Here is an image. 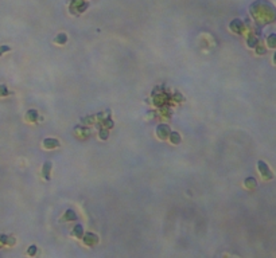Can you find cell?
Wrapping results in <instances>:
<instances>
[{
	"mask_svg": "<svg viewBox=\"0 0 276 258\" xmlns=\"http://www.w3.org/2000/svg\"><path fill=\"white\" fill-rule=\"evenodd\" d=\"M259 169H260V174H261L263 178H265V179H272V176L273 175L271 174V171H269V168H268V165L264 163V161H259Z\"/></svg>",
	"mask_w": 276,
	"mask_h": 258,
	"instance_id": "1",
	"label": "cell"
},
{
	"mask_svg": "<svg viewBox=\"0 0 276 258\" xmlns=\"http://www.w3.org/2000/svg\"><path fill=\"white\" fill-rule=\"evenodd\" d=\"M43 147L45 148H55V147H59V141L55 139H46L43 141Z\"/></svg>",
	"mask_w": 276,
	"mask_h": 258,
	"instance_id": "2",
	"label": "cell"
},
{
	"mask_svg": "<svg viewBox=\"0 0 276 258\" xmlns=\"http://www.w3.org/2000/svg\"><path fill=\"white\" fill-rule=\"evenodd\" d=\"M51 167H53V164L50 163V161H46V163L43 164L42 172H43V176H45V179H46V180H49V179H50V171H51Z\"/></svg>",
	"mask_w": 276,
	"mask_h": 258,
	"instance_id": "3",
	"label": "cell"
},
{
	"mask_svg": "<svg viewBox=\"0 0 276 258\" xmlns=\"http://www.w3.org/2000/svg\"><path fill=\"white\" fill-rule=\"evenodd\" d=\"M168 131H170V128L167 127V125H159L156 133L160 139H166V133H168Z\"/></svg>",
	"mask_w": 276,
	"mask_h": 258,
	"instance_id": "4",
	"label": "cell"
},
{
	"mask_svg": "<svg viewBox=\"0 0 276 258\" xmlns=\"http://www.w3.org/2000/svg\"><path fill=\"white\" fill-rule=\"evenodd\" d=\"M26 118L30 120V121H37V118H38V113L35 112V110H29L27 114H26Z\"/></svg>",
	"mask_w": 276,
	"mask_h": 258,
	"instance_id": "5",
	"label": "cell"
},
{
	"mask_svg": "<svg viewBox=\"0 0 276 258\" xmlns=\"http://www.w3.org/2000/svg\"><path fill=\"white\" fill-rule=\"evenodd\" d=\"M66 40H67V38H66V35H65V34H59V35L55 38V42H57L58 44H65V43H66Z\"/></svg>",
	"mask_w": 276,
	"mask_h": 258,
	"instance_id": "6",
	"label": "cell"
},
{
	"mask_svg": "<svg viewBox=\"0 0 276 258\" xmlns=\"http://www.w3.org/2000/svg\"><path fill=\"white\" fill-rule=\"evenodd\" d=\"M170 140H171L174 144H178V143H181V136H179V133H176V132H172L171 136H170Z\"/></svg>",
	"mask_w": 276,
	"mask_h": 258,
	"instance_id": "7",
	"label": "cell"
},
{
	"mask_svg": "<svg viewBox=\"0 0 276 258\" xmlns=\"http://www.w3.org/2000/svg\"><path fill=\"white\" fill-rule=\"evenodd\" d=\"M73 233H74V235H76L77 238H81V237H82V226L81 225H77Z\"/></svg>",
	"mask_w": 276,
	"mask_h": 258,
	"instance_id": "8",
	"label": "cell"
},
{
	"mask_svg": "<svg viewBox=\"0 0 276 258\" xmlns=\"http://www.w3.org/2000/svg\"><path fill=\"white\" fill-rule=\"evenodd\" d=\"M240 26H241V22H240V20H234L233 23L230 24V28H232V30H236L237 32H240V30H238Z\"/></svg>",
	"mask_w": 276,
	"mask_h": 258,
	"instance_id": "9",
	"label": "cell"
},
{
	"mask_svg": "<svg viewBox=\"0 0 276 258\" xmlns=\"http://www.w3.org/2000/svg\"><path fill=\"white\" fill-rule=\"evenodd\" d=\"M65 219H76V214L72 210H67L66 211V218Z\"/></svg>",
	"mask_w": 276,
	"mask_h": 258,
	"instance_id": "10",
	"label": "cell"
},
{
	"mask_svg": "<svg viewBox=\"0 0 276 258\" xmlns=\"http://www.w3.org/2000/svg\"><path fill=\"white\" fill-rule=\"evenodd\" d=\"M245 183H247V186H252V184L256 186V180H255L253 178H248L247 180H245Z\"/></svg>",
	"mask_w": 276,
	"mask_h": 258,
	"instance_id": "11",
	"label": "cell"
},
{
	"mask_svg": "<svg viewBox=\"0 0 276 258\" xmlns=\"http://www.w3.org/2000/svg\"><path fill=\"white\" fill-rule=\"evenodd\" d=\"M35 251H37V246H30V249H29V254L30 255H34L35 254Z\"/></svg>",
	"mask_w": 276,
	"mask_h": 258,
	"instance_id": "12",
	"label": "cell"
},
{
	"mask_svg": "<svg viewBox=\"0 0 276 258\" xmlns=\"http://www.w3.org/2000/svg\"><path fill=\"white\" fill-rule=\"evenodd\" d=\"M8 92H7V89L4 88V85H0V96H4V94H7Z\"/></svg>",
	"mask_w": 276,
	"mask_h": 258,
	"instance_id": "13",
	"label": "cell"
},
{
	"mask_svg": "<svg viewBox=\"0 0 276 258\" xmlns=\"http://www.w3.org/2000/svg\"><path fill=\"white\" fill-rule=\"evenodd\" d=\"M273 39H275V34H272L269 36V46L271 47H275V43H273Z\"/></svg>",
	"mask_w": 276,
	"mask_h": 258,
	"instance_id": "14",
	"label": "cell"
},
{
	"mask_svg": "<svg viewBox=\"0 0 276 258\" xmlns=\"http://www.w3.org/2000/svg\"><path fill=\"white\" fill-rule=\"evenodd\" d=\"M8 50H10V47H8V46H1V47H0V55H1L3 52L8 51Z\"/></svg>",
	"mask_w": 276,
	"mask_h": 258,
	"instance_id": "15",
	"label": "cell"
},
{
	"mask_svg": "<svg viewBox=\"0 0 276 258\" xmlns=\"http://www.w3.org/2000/svg\"><path fill=\"white\" fill-rule=\"evenodd\" d=\"M100 137H101V139H106V137H108V132H106V131H101L100 132Z\"/></svg>",
	"mask_w": 276,
	"mask_h": 258,
	"instance_id": "16",
	"label": "cell"
}]
</instances>
